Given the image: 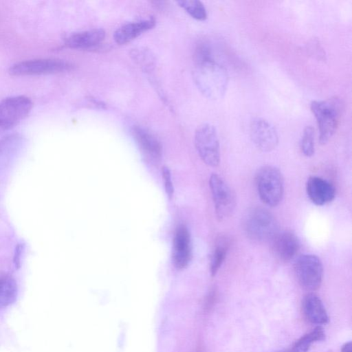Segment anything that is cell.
<instances>
[{"instance_id": "cell-1", "label": "cell", "mask_w": 352, "mask_h": 352, "mask_svg": "<svg viewBox=\"0 0 352 352\" xmlns=\"http://www.w3.org/2000/svg\"><path fill=\"white\" fill-rule=\"evenodd\" d=\"M194 78L197 87L206 97L217 100L224 96L228 74L226 68L213 59L196 63Z\"/></svg>"}, {"instance_id": "cell-2", "label": "cell", "mask_w": 352, "mask_h": 352, "mask_svg": "<svg viewBox=\"0 0 352 352\" xmlns=\"http://www.w3.org/2000/svg\"><path fill=\"white\" fill-rule=\"evenodd\" d=\"M342 107V102L338 97L311 102V111L316 119L321 144H326L335 133Z\"/></svg>"}, {"instance_id": "cell-3", "label": "cell", "mask_w": 352, "mask_h": 352, "mask_svg": "<svg viewBox=\"0 0 352 352\" xmlns=\"http://www.w3.org/2000/svg\"><path fill=\"white\" fill-rule=\"evenodd\" d=\"M243 230L250 239L263 243L271 241L278 232V224L267 209L256 207L250 210L245 216Z\"/></svg>"}, {"instance_id": "cell-4", "label": "cell", "mask_w": 352, "mask_h": 352, "mask_svg": "<svg viewBox=\"0 0 352 352\" xmlns=\"http://www.w3.org/2000/svg\"><path fill=\"white\" fill-rule=\"evenodd\" d=\"M255 185L259 198L265 205L274 207L281 202L284 195V179L278 168L266 165L258 169Z\"/></svg>"}, {"instance_id": "cell-5", "label": "cell", "mask_w": 352, "mask_h": 352, "mask_svg": "<svg viewBox=\"0 0 352 352\" xmlns=\"http://www.w3.org/2000/svg\"><path fill=\"white\" fill-rule=\"evenodd\" d=\"M195 146L204 164L216 167L220 162L219 141L216 128L209 124L199 125L195 133Z\"/></svg>"}, {"instance_id": "cell-6", "label": "cell", "mask_w": 352, "mask_h": 352, "mask_svg": "<svg viewBox=\"0 0 352 352\" xmlns=\"http://www.w3.org/2000/svg\"><path fill=\"white\" fill-rule=\"evenodd\" d=\"M74 65L59 58H37L21 61L12 65L9 73L13 76L43 75L64 72L72 69Z\"/></svg>"}, {"instance_id": "cell-7", "label": "cell", "mask_w": 352, "mask_h": 352, "mask_svg": "<svg viewBox=\"0 0 352 352\" xmlns=\"http://www.w3.org/2000/svg\"><path fill=\"white\" fill-rule=\"evenodd\" d=\"M294 273L299 284L305 289L314 291L321 285L323 277V265L316 255L305 254L295 261Z\"/></svg>"}, {"instance_id": "cell-8", "label": "cell", "mask_w": 352, "mask_h": 352, "mask_svg": "<svg viewBox=\"0 0 352 352\" xmlns=\"http://www.w3.org/2000/svg\"><path fill=\"white\" fill-rule=\"evenodd\" d=\"M209 186L217 218L220 221L226 220L232 215L236 206L234 192L223 179L215 173L210 177Z\"/></svg>"}, {"instance_id": "cell-9", "label": "cell", "mask_w": 352, "mask_h": 352, "mask_svg": "<svg viewBox=\"0 0 352 352\" xmlns=\"http://www.w3.org/2000/svg\"><path fill=\"white\" fill-rule=\"evenodd\" d=\"M30 98L24 96L6 98L0 101V134L23 120L32 108Z\"/></svg>"}, {"instance_id": "cell-10", "label": "cell", "mask_w": 352, "mask_h": 352, "mask_svg": "<svg viewBox=\"0 0 352 352\" xmlns=\"http://www.w3.org/2000/svg\"><path fill=\"white\" fill-rule=\"evenodd\" d=\"M251 139L258 149L263 152L273 151L278 143V136L274 126L262 118H254L250 125Z\"/></svg>"}, {"instance_id": "cell-11", "label": "cell", "mask_w": 352, "mask_h": 352, "mask_svg": "<svg viewBox=\"0 0 352 352\" xmlns=\"http://www.w3.org/2000/svg\"><path fill=\"white\" fill-rule=\"evenodd\" d=\"M270 242L273 255L283 263L292 260L300 247L299 239L290 230L278 231Z\"/></svg>"}, {"instance_id": "cell-12", "label": "cell", "mask_w": 352, "mask_h": 352, "mask_svg": "<svg viewBox=\"0 0 352 352\" xmlns=\"http://www.w3.org/2000/svg\"><path fill=\"white\" fill-rule=\"evenodd\" d=\"M173 261L177 269L186 267L192 257L190 234L184 225L179 226L173 239Z\"/></svg>"}, {"instance_id": "cell-13", "label": "cell", "mask_w": 352, "mask_h": 352, "mask_svg": "<svg viewBox=\"0 0 352 352\" xmlns=\"http://www.w3.org/2000/svg\"><path fill=\"white\" fill-rule=\"evenodd\" d=\"M305 188L309 199L316 206L326 205L332 201L336 196V189L333 184L318 176L309 177Z\"/></svg>"}, {"instance_id": "cell-14", "label": "cell", "mask_w": 352, "mask_h": 352, "mask_svg": "<svg viewBox=\"0 0 352 352\" xmlns=\"http://www.w3.org/2000/svg\"><path fill=\"white\" fill-rule=\"evenodd\" d=\"M131 133L145 157L153 162H158L161 159L162 146L153 133L140 126H133Z\"/></svg>"}, {"instance_id": "cell-15", "label": "cell", "mask_w": 352, "mask_h": 352, "mask_svg": "<svg viewBox=\"0 0 352 352\" xmlns=\"http://www.w3.org/2000/svg\"><path fill=\"white\" fill-rule=\"evenodd\" d=\"M155 20L152 18L125 23L118 28L113 34L114 41L119 45L126 44L142 33L153 28Z\"/></svg>"}, {"instance_id": "cell-16", "label": "cell", "mask_w": 352, "mask_h": 352, "mask_svg": "<svg viewBox=\"0 0 352 352\" xmlns=\"http://www.w3.org/2000/svg\"><path fill=\"white\" fill-rule=\"evenodd\" d=\"M105 37V32L101 28H95L74 33L70 35L66 45L72 49H88L101 43Z\"/></svg>"}, {"instance_id": "cell-17", "label": "cell", "mask_w": 352, "mask_h": 352, "mask_svg": "<svg viewBox=\"0 0 352 352\" xmlns=\"http://www.w3.org/2000/svg\"><path fill=\"white\" fill-rule=\"evenodd\" d=\"M303 310L307 318L317 324H326L329 317L320 298L314 294H307L303 300Z\"/></svg>"}, {"instance_id": "cell-18", "label": "cell", "mask_w": 352, "mask_h": 352, "mask_svg": "<svg viewBox=\"0 0 352 352\" xmlns=\"http://www.w3.org/2000/svg\"><path fill=\"white\" fill-rule=\"evenodd\" d=\"M17 296V285L14 278L8 274H0V309L12 305Z\"/></svg>"}, {"instance_id": "cell-19", "label": "cell", "mask_w": 352, "mask_h": 352, "mask_svg": "<svg viewBox=\"0 0 352 352\" xmlns=\"http://www.w3.org/2000/svg\"><path fill=\"white\" fill-rule=\"evenodd\" d=\"M228 248L229 243L226 240L221 239L215 245L210 263V271L212 276L216 275L223 263L228 252Z\"/></svg>"}, {"instance_id": "cell-20", "label": "cell", "mask_w": 352, "mask_h": 352, "mask_svg": "<svg viewBox=\"0 0 352 352\" xmlns=\"http://www.w3.org/2000/svg\"><path fill=\"white\" fill-rule=\"evenodd\" d=\"M324 337L323 329L320 327H317L311 332L300 338L295 343L290 352H307L313 342L323 340Z\"/></svg>"}, {"instance_id": "cell-21", "label": "cell", "mask_w": 352, "mask_h": 352, "mask_svg": "<svg viewBox=\"0 0 352 352\" xmlns=\"http://www.w3.org/2000/svg\"><path fill=\"white\" fill-rule=\"evenodd\" d=\"M177 3L192 18L199 21L206 19V9L201 1L197 0H183L177 1Z\"/></svg>"}, {"instance_id": "cell-22", "label": "cell", "mask_w": 352, "mask_h": 352, "mask_svg": "<svg viewBox=\"0 0 352 352\" xmlns=\"http://www.w3.org/2000/svg\"><path fill=\"white\" fill-rule=\"evenodd\" d=\"M300 148L306 157H311L314 154V130L311 126H307L304 129L300 142Z\"/></svg>"}, {"instance_id": "cell-23", "label": "cell", "mask_w": 352, "mask_h": 352, "mask_svg": "<svg viewBox=\"0 0 352 352\" xmlns=\"http://www.w3.org/2000/svg\"><path fill=\"white\" fill-rule=\"evenodd\" d=\"M133 59L140 65L146 68L151 69L154 64V57L151 52L144 48L134 49L131 52Z\"/></svg>"}, {"instance_id": "cell-24", "label": "cell", "mask_w": 352, "mask_h": 352, "mask_svg": "<svg viewBox=\"0 0 352 352\" xmlns=\"http://www.w3.org/2000/svg\"><path fill=\"white\" fill-rule=\"evenodd\" d=\"M162 177L164 183V188L168 197L171 199L174 194V186L170 169L164 166L162 170Z\"/></svg>"}, {"instance_id": "cell-25", "label": "cell", "mask_w": 352, "mask_h": 352, "mask_svg": "<svg viewBox=\"0 0 352 352\" xmlns=\"http://www.w3.org/2000/svg\"><path fill=\"white\" fill-rule=\"evenodd\" d=\"M309 51L311 55H314V56L318 59H324V52L321 46L319 45V43L317 40L312 41L310 43H309Z\"/></svg>"}, {"instance_id": "cell-26", "label": "cell", "mask_w": 352, "mask_h": 352, "mask_svg": "<svg viewBox=\"0 0 352 352\" xmlns=\"http://www.w3.org/2000/svg\"><path fill=\"white\" fill-rule=\"evenodd\" d=\"M24 245L23 244H19L16 247L15 254L14 256V263L16 267H19L21 264V258L22 255V252L23 251Z\"/></svg>"}, {"instance_id": "cell-27", "label": "cell", "mask_w": 352, "mask_h": 352, "mask_svg": "<svg viewBox=\"0 0 352 352\" xmlns=\"http://www.w3.org/2000/svg\"><path fill=\"white\" fill-rule=\"evenodd\" d=\"M351 346V342L345 343L341 349V352H352Z\"/></svg>"}, {"instance_id": "cell-28", "label": "cell", "mask_w": 352, "mask_h": 352, "mask_svg": "<svg viewBox=\"0 0 352 352\" xmlns=\"http://www.w3.org/2000/svg\"><path fill=\"white\" fill-rule=\"evenodd\" d=\"M286 352H287V351H286Z\"/></svg>"}]
</instances>
